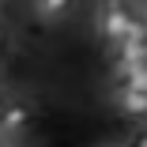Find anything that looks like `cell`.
I'll return each mask as SVG.
<instances>
[{
  "label": "cell",
  "mask_w": 147,
  "mask_h": 147,
  "mask_svg": "<svg viewBox=\"0 0 147 147\" xmlns=\"http://www.w3.org/2000/svg\"><path fill=\"white\" fill-rule=\"evenodd\" d=\"M132 23H136V11L128 0H98V15H94L98 38H106L109 45H121L125 34L132 30Z\"/></svg>",
  "instance_id": "cell-1"
},
{
  "label": "cell",
  "mask_w": 147,
  "mask_h": 147,
  "mask_svg": "<svg viewBox=\"0 0 147 147\" xmlns=\"http://www.w3.org/2000/svg\"><path fill=\"white\" fill-rule=\"evenodd\" d=\"M30 125H34V106L23 98H11L4 109V121H0V136H23L30 132Z\"/></svg>",
  "instance_id": "cell-2"
},
{
  "label": "cell",
  "mask_w": 147,
  "mask_h": 147,
  "mask_svg": "<svg viewBox=\"0 0 147 147\" xmlns=\"http://www.w3.org/2000/svg\"><path fill=\"white\" fill-rule=\"evenodd\" d=\"M113 106L125 117H136V121H147V91H113Z\"/></svg>",
  "instance_id": "cell-3"
},
{
  "label": "cell",
  "mask_w": 147,
  "mask_h": 147,
  "mask_svg": "<svg viewBox=\"0 0 147 147\" xmlns=\"http://www.w3.org/2000/svg\"><path fill=\"white\" fill-rule=\"evenodd\" d=\"M34 19L38 23H61L72 8H76V0H34Z\"/></svg>",
  "instance_id": "cell-4"
},
{
  "label": "cell",
  "mask_w": 147,
  "mask_h": 147,
  "mask_svg": "<svg viewBox=\"0 0 147 147\" xmlns=\"http://www.w3.org/2000/svg\"><path fill=\"white\" fill-rule=\"evenodd\" d=\"M125 147H147V132H140V136H132Z\"/></svg>",
  "instance_id": "cell-5"
},
{
  "label": "cell",
  "mask_w": 147,
  "mask_h": 147,
  "mask_svg": "<svg viewBox=\"0 0 147 147\" xmlns=\"http://www.w3.org/2000/svg\"><path fill=\"white\" fill-rule=\"evenodd\" d=\"M4 109H8V98L0 94V121H4Z\"/></svg>",
  "instance_id": "cell-6"
},
{
  "label": "cell",
  "mask_w": 147,
  "mask_h": 147,
  "mask_svg": "<svg viewBox=\"0 0 147 147\" xmlns=\"http://www.w3.org/2000/svg\"><path fill=\"white\" fill-rule=\"evenodd\" d=\"M0 42H4V34H0Z\"/></svg>",
  "instance_id": "cell-7"
},
{
  "label": "cell",
  "mask_w": 147,
  "mask_h": 147,
  "mask_svg": "<svg viewBox=\"0 0 147 147\" xmlns=\"http://www.w3.org/2000/svg\"><path fill=\"white\" fill-rule=\"evenodd\" d=\"M0 147H8V143H0Z\"/></svg>",
  "instance_id": "cell-8"
}]
</instances>
